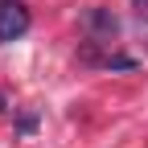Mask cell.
<instances>
[{
    "mask_svg": "<svg viewBox=\"0 0 148 148\" xmlns=\"http://www.w3.org/2000/svg\"><path fill=\"white\" fill-rule=\"evenodd\" d=\"M29 33V8L21 0H0V41H16Z\"/></svg>",
    "mask_w": 148,
    "mask_h": 148,
    "instance_id": "cell-1",
    "label": "cell"
},
{
    "mask_svg": "<svg viewBox=\"0 0 148 148\" xmlns=\"http://www.w3.org/2000/svg\"><path fill=\"white\" fill-rule=\"evenodd\" d=\"M86 29L99 33V37H115V33H119V21H115L107 8H90V12H86Z\"/></svg>",
    "mask_w": 148,
    "mask_h": 148,
    "instance_id": "cell-2",
    "label": "cell"
},
{
    "mask_svg": "<svg viewBox=\"0 0 148 148\" xmlns=\"http://www.w3.org/2000/svg\"><path fill=\"white\" fill-rule=\"evenodd\" d=\"M107 66H111V70H132L136 62H132V58H123V53H111V58H107Z\"/></svg>",
    "mask_w": 148,
    "mask_h": 148,
    "instance_id": "cell-3",
    "label": "cell"
},
{
    "mask_svg": "<svg viewBox=\"0 0 148 148\" xmlns=\"http://www.w3.org/2000/svg\"><path fill=\"white\" fill-rule=\"evenodd\" d=\"M33 127H37V115H21V132H25V136L33 132Z\"/></svg>",
    "mask_w": 148,
    "mask_h": 148,
    "instance_id": "cell-4",
    "label": "cell"
},
{
    "mask_svg": "<svg viewBox=\"0 0 148 148\" xmlns=\"http://www.w3.org/2000/svg\"><path fill=\"white\" fill-rule=\"evenodd\" d=\"M136 4H140V8H144V4H148V0H136Z\"/></svg>",
    "mask_w": 148,
    "mask_h": 148,
    "instance_id": "cell-5",
    "label": "cell"
}]
</instances>
